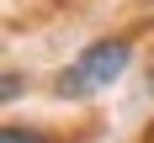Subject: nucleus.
Instances as JSON below:
<instances>
[{
  "label": "nucleus",
  "mask_w": 154,
  "mask_h": 143,
  "mask_svg": "<svg viewBox=\"0 0 154 143\" xmlns=\"http://www.w3.org/2000/svg\"><path fill=\"white\" fill-rule=\"evenodd\" d=\"M149 90H154V53H149Z\"/></svg>",
  "instance_id": "nucleus-4"
},
{
  "label": "nucleus",
  "mask_w": 154,
  "mask_h": 143,
  "mask_svg": "<svg viewBox=\"0 0 154 143\" xmlns=\"http://www.w3.org/2000/svg\"><path fill=\"white\" fill-rule=\"evenodd\" d=\"M133 64V43H128L122 32H112V37H96L75 53V64H64L59 69V85L53 90L64 101H85V95L106 90L112 79H122V69Z\"/></svg>",
  "instance_id": "nucleus-1"
},
{
  "label": "nucleus",
  "mask_w": 154,
  "mask_h": 143,
  "mask_svg": "<svg viewBox=\"0 0 154 143\" xmlns=\"http://www.w3.org/2000/svg\"><path fill=\"white\" fill-rule=\"evenodd\" d=\"M0 143H53V138L37 133V127H27V122H5L0 127Z\"/></svg>",
  "instance_id": "nucleus-2"
},
{
  "label": "nucleus",
  "mask_w": 154,
  "mask_h": 143,
  "mask_svg": "<svg viewBox=\"0 0 154 143\" xmlns=\"http://www.w3.org/2000/svg\"><path fill=\"white\" fill-rule=\"evenodd\" d=\"M21 90H27V85H21V74H5V85H0V95H5V101H16Z\"/></svg>",
  "instance_id": "nucleus-3"
}]
</instances>
